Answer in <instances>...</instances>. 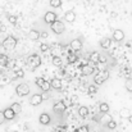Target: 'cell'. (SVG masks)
<instances>
[{
    "mask_svg": "<svg viewBox=\"0 0 132 132\" xmlns=\"http://www.w3.org/2000/svg\"><path fill=\"white\" fill-rule=\"evenodd\" d=\"M50 28H51V31L54 32V34H56V35H60V34H63L64 31H65V24L63 23V22H60V21H55V22H53L51 24H50Z\"/></svg>",
    "mask_w": 132,
    "mask_h": 132,
    "instance_id": "1",
    "label": "cell"
},
{
    "mask_svg": "<svg viewBox=\"0 0 132 132\" xmlns=\"http://www.w3.org/2000/svg\"><path fill=\"white\" fill-rule=\"evenodd\" d=\"M27 64L31 67V69L37 68V67L41 64V58H40V55H37V54H31V55L28 56V59H27Z\"/></svg>",
    "mask_w": 132,
    "mask_h": 132,
    "instance_id": "2",
    "label": "cell"
},
{
    "mask_svg": "<svg viewBox=\"0 0 132 132\" xmlns=\"http://www.w3.org/2000/svg\"><path fill=\"white\" fill-rule=\"evenodd\" d=\"M109 78V72L108 71H103L100 73H97L95 77H94V82H95V86H99L101 84H104L106 80Z\"/></svg>",
    "mask_w": 132,
    "mask_h": 132,
    "instance_id": "3",
    "label": "cell"
},
{
    "mask_svg": "<svg viewBox=\"0 0 132 132\" xmlns=\"http://www.w3.org/2000/svg\"><path fill=\"white\" fill-rule=\"evenodd\" d=\"M17 46V39L14 37V36H8L4 41H3V47L5 49V50H13L14 47Z\"/></svg>",
    "mask_w": 132,
    "mask_h": 132,
    "instance_id": "4",
    "label": "cell"
},
{
    "mask_svg": "<svg viewBox=\"0 0 132 132\" xmlns=\"http://www.w3.org/2000/svg\"><path fill=\"white\" fill-rule=\"evenodd\" d=\"M15 92L18 96H26L30 94V86L27 84H19L15 88Z\"/></svg>",
    "mask_w": 132,
    "mask_h": 132,
    "instance_id": "5",
    "label": "cell"
},
{
    "mask_svg": "<svg viewBox=\"0 0 132 132\" xmlns=\"http://www.w3.org/2000/svg\"><path fill=\"white\" fill-rule=\"evenodd\" d=\"M43 101H44L43 94H34V95L31 96V99H30V104L34 105V106H39Z\"/></svg>",
    "mask_w": 132,
    "mask_h": 132,
    "instance_id": "6",
    "label": "cell"
},
{
    "mask_svg": "<svg viewBox=\"0 0 132 132\" xmlns=\"http://www.w3.org/2000/svg\"><path fill=\"white\" fill-rule=\"evenodd\" d=\"M56 21V14L54 12H46L44 15V22L47 23V24H51L53 22Z\"/></svg>",
    "mask_w": 132,
    "mask_h": 132,
    "instance_id": "7",
    "label": "cell"
},
{
    "mask_svg": "<svg viewBox=\"0 0 132 132\" xmlns=\"http://www.w3.org/2000/svg\"><path fill=\"white\" fill-rule=\"evenodd\" d=\"M50 87L54 88V90H62L63 87V85H62V80L60 78H58V77H54L51 81H50Z\"/></svg>",
    "mask_w": 132,
    "mask_h": 132,
    "instance_id": "8",
    "label": "cell"
},
{
    "mask_svg": "<svg viewBox=\"0 0 132 132\" xmlns=\"http://www.w3.org/2000/svg\"><path fill=\"white\" fill-rule=\"evenodd\" d=\"M113 40H116V41H118V43L123 41V40H125V32H123L122 30H119V28L114 30V32H113Z\"/></svg>",
    "mask_w": 132,
    "mask_h": 132,
    "instance_id": "9",
    "label": "cell"
},
{
    "mask_svg": "<svg viewBox=\"0 0 132 132\" xmlns=\"http://www.w3.org/2000/svg\"><path fill=\"white\" fill-rule=\"evenodd\" d=\"M71 49H72L73 51H80V50L82 49V41H81L80 39L72 40V43H71Z\"/></svg>",
    "mask_w": 132,
    "mask_h": 132,
    "instance_id": "10",
    "label": "cell"
},
{
    "mask_svg": "<svg viewBox=\"0 0 132 132\" xmlns=\"http://www.w3.org/2000/svg\"><path fill=\"white\" fill-rule=\"evenodd\" d=\"M64 21L68 22V23L75 22V21H76V13H75L73 10H68V12H65V14H64Z\"/></svg>",
    "mask_w": 132,
    "mask_h": 132,
    "instance_id": "11",
    "label": "cell"
},
{
    "mask_svg": "<svg viewBox=\"0 0 132 132\" xmlns=\"http://www.w3.org/2000/svg\"><path fill=\"white\" fill-rule=\"evenodd\" d=\"M3 116H4V118H5L6 121H12V119L15 118V114H14V112H13L10 108L4 109V110H3Z\"/></svg>",
    "mask_w": 132,
    "mask_h": 132,
    "instance_id": "12",
    "label": "cell"
},
{
    "mask_svg": "<svg viewBox=\"0 0 132 132\" xmlns=\"http://www.w3.org/2000/svg\"><path fill=\"white\" fill-rule=\"evenodd\" d=\"M81 73L85 75V76H90L94 73V67L92 65H88V64H84L81 67Z\"/></svg>",
    "mask_w": 132,
    "mask_h": 132,
    "instance_id": "13",
    "label": "cell"
},
{
    "mask_svg": "<svg viewBox=\"0 0 132 132\" xmlns=\"http://www.w3.org/2000/svg\"><path fill=\"white\" fill-rule=\"evenodd\" d=\"M53 110H54L55 113H58V112H64V110H65V104H64L63 101H58V103L54 104Z\"/></svg>",
    "mask_w": 132,
    "mask_h": 132,
    "instance_id": "14",
    "label": "cell"
},
{
    "mask_svg": "<svg viewBox=\"0 0 132 132\" xmlns=\"http://www.w3.org/2000/svg\"><path fill=\"white\" fill-rule=\"evenodd\" d=\"M39 122L41 123V125H49L50 123V116L47 114V113H43V114H40V117H39Z\"/></svg>",
    "mask_w": 132,
    "mask_h": 132,
    "instance_id": "15",
    "label": "cell"
},
{
    "mask_svg": "<svg viewBox=\"0 0 132 132\" xmlns=\"http://www.w3.org/2000/svg\"><path fill=\"white\" fill-rule=\"evenodd\" d=\"M110 45H112V39L110 37H105L100 41V47L101 49H109Z\"/></svg>",
    "mask_w": 132,
    "mask_h": 132,
    "instance_id": "16",
    "label": "cell"
},
{
    "mask_svg": "<svg viewBox=\"0 0 132 132\" xmlns=\"http://www.w3.org/2000/svg\"><path fill=\"white\" fill-rule=\"evenodd\" d=\"M28 37L31 39V40H39L40 39V31L39 30H31L30 32H28Z\"/></svg>",
    "mask_w": 132,
    "mask_h": 132,
    "instance_id": "17",
    "label": "cell"
},
{
    "mask_svg": "<svg viewBox=\"0 0 132 132\" xmlns=\"http://www.w3.org/2000/svg\"><path fill=\"white\" fill-rule=\"evenodd\" d=\"M99 58H100V54L97 51H92L90 55H88V60L92 62V63H99Z\"/></svg>",
    "mask_w": 132,
    "mask_h": 132,
    "instance_id": "18",
    "label": "cell"
},
{
    "mask_svg": "<svg viewBox=\"0 0 132 132\" xmlns=\"http://www.w3.org/2000/svg\"><path fill=\"white\" fill-rule=\"evenodd\" d=\"M10 109L14 112V114L17 116V114H19L21 112H22V106H21V104L19 103H13L12 104V106H10Z\"/></svg>",
    "mask_w": 132,
    "mask_h": 132,
    "instance_id": "19",
    "label": "cell"
},
{
    "mask_svg": "<svg viewBox=\"0 0 132 132\" xmlns=\"http://www.w3.org/2000/svg\"><path fill=\"white\" fill-rule=\"evenodd\" d=\"M130 116H131V112H130L128 108H122V109L119 110V117H121V118H126V119H127Z\"/></svg>",
    "mask_w": 132,
    "mask_h": 132,
    "instance_id": "20",
    "label": "cell"
},
{
    "mask_svg": "<svg viewBox=\"0 0 132 132\" xmlns=\"http://www.w3.org/2000/svg\"><path fill=\"white\" fill-rule=\"evenodd\" d=\"M99 110H100L103 114L109 113V104H106V103H100V104H99Z\"/></svg>",
    "mask_w": 132,
    "mask_h": 132,
    "instance_id": "21",
    "label": "cell"
},
{
    "mask_svg": "<svg viewBox=\"0 0 132 132\" xmlns=\"http://www.w3.org/2000/svg\"><path fill=\"white\" fill-rule=\"evenodd\" d=\"M87 114H88V108L87 106H80L78 108V116L80 117H82V118H85V117H87Z\"/></svg>",
    "mask_w": 132,
    "mask_h": 132,
    "instance_id": "22",
    "label": "cell"
},
{
    "mask_svg": "<svg viewBox=\"0 0 132 132\" xmlns=\"http://www.w3.org/2000/svg\"><path fill=\"white\" fill-rule=\"evenodd\" d=\"M77 59H78V56H77V54H75V53H69L68 55H67V60H68V63H76L77 62Z\"/></svg>",
    "mask_w": 132,
    "mask_h": 132,
    "instance_id": "23",
    "label": "cell"
},
{
    "mask_svg": "<svg viewBox=\"0 0 132 132\" xmlns=\"http://www.w3.org/2000/svg\"><path fill=\"white\" fill-rule=\"evenodd\" d=\"M51 63H53L55 67H60V65H62V58H60V56H53Z\"/></svg>",
    "mask_w": 132,
    "mask_h": 132,
    "instance_id": "24",
    "label": "cell"
},
{
    "mask_svg": "<svg viewBox=\"0 0 132 132\" xmlns=\"http://www.w3.org/2000/svg\"><path fill=\"white\" fill-rule=\"evenodd\" d=\"M49 4H50V6H53V8H60V6H62V0H50Z\"/></svg>",
    "mask_w": 132,
    "mask_h": 132,
    "instance_id": "25",
    "label": "cell"
},
{
    "mask_svg": "<svg viewBox=\"0 0 132 132\" xmlns=\"http://www.w3.org/2000/svg\"><path fill=\"white\" fill-rule=\"evenodd\" d=\"M125 87H126V90H127V91L132 92V77H131V78H127V80H126Z\"/></svg>",
    "mask_w": 132,
    "mask_h": 132,
    "instance_id": "26",
    "label": "cell"
},
{
    "mask_svg": "<svg viewBox=\"0 0 132 132\" xmlns=\"http://www.w3.org/2000/svg\"><path fill=\"white\" fill-rule=\"evenodd\" d=\"M106 127H108L109 130H116V128H117V122L113 121V119H110V121L106 123Z\"/></svg>",
    "mask_w": 132,
    "mask_h": 132,
    "instance_id": "27",
    "label": "cell"
},
{
    "mask_svg": "<svg viewBox=\"0 0 132 132\" xmlns=\"http://www.w3.org/2000/svg\"><path fill=\"white\" fill-rule=\"evenodd\" d=\"M41 90H43V91H45V92H47V91H49V90H50V82H47V81H44V84H43V85H41Z\"/></svg>",
    "mask_w": 132,
    "mask_h": 132,
    "instance_id": "28",
    "label": "cell"
},
{
    "mask_svg": "<svg viewBox=\"0 0 132 132\" xmlns=\"http://www.w3.org/2000/svg\"><path fill=\"white\" fill-rule=\"evenodd\" d=\"M88 92H90V94H96V92H97V86L90 85V86H88Z\"/></svg>",
    "mask_w": 132,
    "mask_h": 132,
    "instance_id": "29",
    "label": "cell"
},
{
    "mask_svg": "<svg viewBox=\"0 0 132 132\" xmlns=\"http://www.w3.org/2000/svg\"><path fill=\"white\" fill-rule=\"evenodd\" d=\"M8 21H9L12 24H17V17H15V15H9V17H8Z\"/></svg>",
    "mask_w": 132,
    "mask_h": 132,
    "instance_id": "30",
    "label": "cell"
},
{
    "mask_svg": "<svg viewBox=\"0 0 132 132\" xmlns=\"http://www.w3.org/2000/svg\"><path fill=\"white\" fill-rule=\"evenodd\" d=\"M44 81H45V80L43 78V77H37V78L35 80V82H36V85H37L39 87H41V85L44 84Z\"/></svg>",
    "mask_w": 132,
    "mask_h": 132,
    "instance_id": "31",
    "label": "cell"
},
{
    "mask_svg": "<svg viewBox=\"0 0 132 132\" xmlns=\"http://www.w3.org/2000/svg\"><path fill=\"white\" fill-rule=\"evenodd\" d=\"M47 49H49V45L46 44V43H43V44L40 45V50H41L43 53H45V51H47Z\"/></svg>",
    "mask_w": 132,
    "mask_h": 132,
    "instance_id": "32",
    "label": "cell"
},
{
    "mask_svg": "<svg viewBox=\"0 0 132 132\" xmlns=\"http://www.w3.org/2000/svg\"><path fill=\"white\" fill-rule=\"evenodd\" d=\"M77 132H88V127L87 126H81V127L77 130Z\"/></svg>",
    "mask_w": 132,
    "mask_h": 132,
    "instance_id": "33",
    "label": "cell"
},
{
    "mask_svg": "<svg viewBox=\"0 0 132 132\" xmlns=\"http://www.w3.org/2000/svg\"><path fill=\"white\" fill-rule=\"evenodd\" d=\"M6 60H8V58H6L5 55H0V63H1V64H5Z\"/></svg>",
    "mask_w": 132,
    "mask_h": 132,
    "instance_id": "34",
    "label": "cell"
},
{
    "mask_svg": "<svg viewBox=\"0 0 132 132\" xmlns=\"http://www.w3.org/2000/svg\"><path fill=\"white\" fill-rule=\"evenodd\" d=\"M77 101H78V96H77V95H73L72 99H71V103H72V104H76Z\"/></svg>",
    "mask_w": 132,
    "mask_h": 132,
    "instance_id": "35",
    "label": "cell"
},
{
    "mask_svg": "<svg viewBox=\"0 0 132 132\" xmlns=\"http://www.w3.org/2000/svg\"><path fill=\"white\" fill-rule=\"evenodd\" d=\"M23 76H24V73H23V71H22V69H18V71H17V77H19V78H22Z\"/></svg>",
    "mask_w": 132,
    "mask_h": 132,
    "instance_id": "36",
    "label": "cell"
},
{
    "mask_svg": "<svg viewBox=\"0 0 132 132\" xmlns=\"http://www.w3.org/2000/svg\"><path fill=\"white\" fill-rule=\"evenodd\" d=\"M99 62H100V63H106V58H105V56H103V55H100Z\"/></svg>",
    "mask_w": 132,
    "mask_h": 132,
    "instance_id": "37",
    "label": "cell"
},
{
    "mask_svg": "<svg viewBox=\"0 0 132 132\" xmlns=\"http://www.w3.org/2000/svg\"><path fill=\"white\" fill-rule=\"evenodd\" d=\"M4 121H5V118H4V116H3V112L0 110V125H3Z\"/></svg>",
    "mask_w": 132,
    "mask_h": 132,
    "instance_id": "38",
    "label": "cell"
},
{
    "mask_svg": "<svg viewBox=\"0 0 132 132\" xmlns=\"http://www.w3.org/2000/svg\"><path fill=\"white\" fill-rule=\"evenodd\" d=\"M40 37H43V39H47V32H43V34H40Z\"/></svg>",
    "mask_w": 132,
    "mask_h": 132,
    "instance_id": "39",
    "label": "cell"
},
{
    "mask_svg": "<svg viewBox=\"0 0 132 132\" xmlns=\"http://www.w3.org/2000/svg\"><path fill=\"white\" fill-rule=\"evenodd\" d=\"M127 119H128V122H130V123L132 125V114L130 116V117H128V118H127Z\"/></svg>",
    "mask_w": 132,
    "mask_h": 132,
    "instance_id": "40",
    "label": "cell"
},
{
    "mask_svg": "<svg viewBox=\"0 0 132 132\" xmlns=\"http://www.w3.org/2000/svg\"><path fill=\"white\" fill-rule=\"evenodd\" d=\"M13 132H18V131H13Z\"/></svg>",
    "mask_w": 132,
    "mask_h": 132,
    "instance_id": "41",
    "label": "cell"
},
{
    "mask_svg": "<svg viewBox=\"0 0 132 132\" xmlns=\"http://www.w3.org/2000/svg\"><path fill=\"white\" fill-rule=\"evenodd\" d=\"M131 15H132V10H131Z\"/></svg>",
    "mask_w": 132,
    "mask_h": 132,
    "instance_id": "42",
    "label": "cell"
},
{
    "mask_svg": "<svg viewBox=\"0 0 132 132\" xmlns=\"http://www.w3.org/2000/svg\"><path fill=\"white\" fill-rule=\"evenodd\" d=\"M67 1H69V0H67Z\"/></svg>",
    "mask_w": 132,
    "mask_h": 132,
    "instance_id": "43",
    "label": "cell"
}]
</instances>
